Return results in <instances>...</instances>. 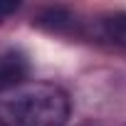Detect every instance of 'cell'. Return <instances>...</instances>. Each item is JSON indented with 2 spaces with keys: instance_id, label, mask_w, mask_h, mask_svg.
Returning <instances> with one entry per match:
<instances>
[{
  "instance_id": "6da1fadb",
  "label": "cell",
  "mask_w": 126,
  "mask_h": 126,
  "mask_svg": "<svg viewBox=\"0 0 126 126\" xmlns=\"http://www.w3.org/2000/svg\"><path fill=\"white\" fill-rule=\"evenodd\" d=\"M67 92L49 82H20L0 92V126H64Z\"/></svg>"
},
{
  "instance_id": "7a4b0ae2",
  "label": "cell",
  "mask_w": 126,
  "mask_h": 126,
  "mask_svg": "<svg viewBox=\"0 0 126 126\" xmlns=\"http://www.w3.org/2000/svg\"><path fill=\"white\" fill-rule=\"evenodd\" d=\"M25 72H27V64L20 54H3L0 57V92L20 84Z\"/></svg>"
},
{
  "instance_id": "3957f363",
  "label": "cell",
  "mask_w": 126,
  "mask_h": 126,
  "mask_svg": "<svg viewBox=\"0 0 126 126\" xmlns=\"http://www.w3.org/2000/svg\"><path fill=\"white\" fill-rule=\"evenodd\" d=\"M104 32L111 42L126 47V15L124 13H116V15H109L104 20Z\"/></svg>"
},
{
  "instance_id": "277c9868",
  "label": "cell",
  "mask_w": 126,
  "mask_h": 126,
  "mask_svg": "<svg viewBox=\"0 0 126 126\" xmlns=\"http://www.w3.org/2000/svg\"><path fill=\"white\" fill-rule=\"evenodd\" d=\"M17 8H20V3H5V0H0V20H5L8 15H13Z\"/></svg>"
}]
</instances>
